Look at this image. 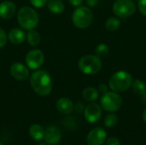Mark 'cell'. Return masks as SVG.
<instances>
[{
	"label": "cell",
	"mask_w": 146,
	"mask_h": 145,
	"mask_svg": "<svg viewBox=\"0 0 146 145\" xmlns=\"http://www.w3.org/2000/svg\"><path fill=\"white\" fill-rule=\"evenodd\" d=\"M99 3V0H86V3L89 7H96Z\"/></svg>",
	"instance_id": "cell-30"
},
{
	"label": "cell",
	"mask_w": 146,
	"mask_h": 145,
	"mask_svg": "<svg viewBox=\"0 0 146 145\" xmlns=\"http://www.w3.org/2000/svg\"><path fill=\"white\" fill-rule=\"evenodd\" d=\"M8 40V35L6 34L5 31L0 28V48H3L6 45Z\"/></svg>",
	"instance_id": "cell-25"
},
{
	"label": "cell",
	"mask_w": 146,
	"mask_h": 145,
	"mask_svg": "<svg viewBox=\"0 0 146 145\" xmlns=\"http://www.w3.org/2000/svg\"><path fill=\"white\" fill-rule=\"evenodd\" d=\"M106 145H121V141L115 137H111L106 140Z\"/></svg>",
	"instance_id": "cell-27"
},
{
	"label": "cell",
	"mask_w": 146,
	"mask_h": 145,
	"mask_svg": "<svg viewBox=\"0 0 146 145\" xmlns=\"http://www.w3.org/2000/svg\"><path fill=\"white\" fill-rule=\"evenodd\" d=\"M110 53L109 46L105 44H99L95 49V55L100 59L105 58Z\"/></svg>",
	"instance_id": "cell-22"
},
{
	"label": "cell",
	"mask_w": 146,
	"mask_h": 145,
	"mask_svg": "<svg viewBox=\"0 0 146 145\" xmlns=\"http://www.w3.org/2000/svg\"><path fill=\"white\" fill-rule=\"evenodd\" d=\"M80 70L87 75L98 73L102 68V61L96 55H86L78 62Z\"/></svg>",
	"instance_id": "cell-5"
},
{
	"label": "cell",
	"mask_w": 146,
	"mask_h": 145,
	"mask_svg": "<svg viewBox=\"0 0 146 145\" xmlns=\"http://www.w3.org/2000/svg\"><path fill=\"white\" fill-rule=\"evenodd\" d=\"M68 3L74 7H79L82 4L83 0H68Z\"/></svg>",
	"instance_id": "cell-29"
},
{
	"label": "cell",
	"mask_w": 146,
	"mask_h": 145,
	"mask_svg": "<svg viewBox=\"0 0 146 145\" xmlns=\"http://www.w3.org/2000/svg\"><path fill=\"white\" fill-rule=\"evenodd\" d=\"M29 78L31 87L36 94L41 97H46L50 94L52 91V79L47 71L42 69L34 70Z\"/></svg>",
	"instance_id": "cell-1"
},
{
	"label": "cell",
	"mask_w": 146,
	"mask_h": 145,
	"mask_svg": "<svg viewBox=\"0 0 146 145\" xmlns=\"http://www.w3.org/2000/svg\"><path fill=\"white\" fill-rule=\"evenodd\" d=\"M121 26V21L116 17H110L105 22V26L109 31H116Z\"/></svg>",
	"instance_id": "cell-21"
},
{
	"label": "cell",
	"mask_w": 146,
	"mask_h": 145,
	"mask_svg": "<svg viewBox=\"0 0 146 145\" xmlns=\"http://www.w3.org/2000/svg\"><path fill=\"white\" fill-rule=\"evenodd\" d=\"M27 38V33L23 29L15 27L12 28L8 33V40L14 44H22Z\"/></svg>",
	"instance_id": "cell-14"
},
{
	"label": "cell",
	"mask_w": 146,
	"mask_h": 145,
	"mask_svg": "<svg viewBox=\"0 0 146 145\" xmlns=\"http://www.w3.org/2000/svg\"><path fill=\"white\" fill-rule=\"evenodd\" d=\"M30 3L33 5V7L40 9L47 5L48 0H30Z\"/></svg>",
	"instance_id": "cell-24"
},
{
	"label": "cell",
	"mask_w": 146,
	"mask_h": 145,
	"mask_svg": "<svg viewBox=\"0 0 146 145\" xmlns=\"http://www.w3.org/2000/svg\"><path fill=\"white\" fill-rule=\"evenodd\" d=\"M0 145H3V144H1V143H0Z\"/></svg>",
	"instance_id": "cell-35"
},
{
	"label": "cell",
	"mask_w": 146,
	"mask_h": 145,
	"mask_svg": "<svg viewBox=\"0 0 146 145\" xmlns=\"http://www.w3.org/2000/svg\"><path fill=\"white\" fill-rule=\"evenodd\" d=\"M118 116L114 114V113H110L108 115H106V117L104 118V126L108 128H112L114 126H115L118 123Z\"/></svg>",
	"instance_id": "cell-23"
},
{
	"label": "cell",
	"mask_w": 146,
	"mask_h": 145,
	"mask_svg": "<svg viewBox=\"0 0 146 145\" xmlns=\"http://www.w3.org/2000/svg\"><path fill=\"white\" fill-rule=\"evenodd\" d=\"M136 8V3L133 0H115L113 3L112 10L116 16L126 19L135 13Z\"/></svg>",
	"instance_id": "cell-7"
},
{
	"label": "cell",
	"mask_w": 146,
	"mask_h": 145,
	"mask_svg": "<svg viewBox=\"0 0 146 145\" xmlns=\"http://www.w3.org/2000/svg\"><path fill=\"white\" fill-rule=\"evenodd\" d=\"M44 61V53L38 49H33L28 51L25 57L26 65L29 69L37 70L41 68Z\"/></svg>",
	"instance_id": "cell-8"
},
{
	"label": "cell",
	"mask_w": 146,
	"mask_h": 145,
	"mask_svg": "<svg viewBox=\"0 0 146 145\" xmlns=\"http://www.w3.org/2000/svg\"><path fill=\"white\" fill-rule=\"evenodd\" d=\"M16 11L15 4L9 1V0H4L0 3V18L3 20H9L11 19Z\"/></svg>",
	"instance_id": "cell-13"
},
{
	"label": "cell",
	"mask_w": 146,
	"mask_h": 145,
	"mask_svg": "<svg viewBox=\"0 0 146 145\" xmlns=\"http://www.w3.org/2000/svg\"><path fill=\"white\" fill-rule=\"evenodd\" d=\"M141 97H142V103L146 106V92Z\"/></svg>",
	"instance_id": "cell-32"
},
{
	"label": "cell",
	"mask_w": 146,
	"mask_h": 145,
	"mask_svg": "<svg viewBox=\"0 0 146 145\" xmlns=\"http://www.w3.org/2000/svg\"><path fill=\"white\" fill-rule=\"evenodd\" d=\"M75 109H76L77 112H79V113H80L82 110H84L85 109H84V104H83V103H81V102L78 103L77 105H76V107H75Z\"/></svg>",
	"instance_id": "cell-31"
},
{
	"label": "cell",
	"mask_w": 146,
	"mask_h": 145,
	"mask_svg": "<svg viewBox=\"0 0 146 145\" xmlns=\"http://www.w3.org/2000/svg\"><path fill=\"white\" fill-rule=\"evenodd\" d=\"M132 89L133 93L138 97H142L146 92V85L144 81L140 79H136L132 84Z\"/></svg>",
	"instance_id": "cell-20"
},
{
	"label": "cell",
	"mask_w": 146,
	"mask_h": 145,
	"mask_svg": "<svg viewBox=\"0 0 146 145\" xmlns=\"http://www.w3.org/2000/svg\"><path fill=\"white\" fill-rule=\"evenodd\" d=\"M17 21L22 29L29 31L35 29L38 24L39 17L33 8L23 6L17 12Z\"/></svg>",
	"instance_id": "cell-2"
},
{
	"label": "cell",
	"mask_w": 146,
	"mask_h": 145,
	"mask_svg": "<svg viewBox=\"0 0 146 145\" xmlns=\"http://www.w3.org/2000/svg\"><path fill=\"white\" fill-rule=\"evenodd\" d=\"M9 72L11 76L17 80H26L30 77L29 68L27 65L21 62H15L10 66Z\"/></svg>",
	"instance_id": "cell-11"
},
{
	"label": "cell",
	"mask_w": 146,
	"mask_h": 145,
	"mask_svg": "<svg viewBox=\"0 0 146 145\" xmlns=\"http://www.w3.org/2000/svg\"><path fill=\"white\" fill-rule=\"evenodd\" d=\"M26 39L31 46H37L41 42V36L38 31H36L35 29H32L29 30L27 33Z\"/></svg>",
	"instance_id": "cell-19"
},
{
	"label": "cell",
	"mask_w": 146,
	"mask_h": 145,
	"mask_svg": "<svg viewBox=\"0 0 146 145\" xmlns=\"http://www.w3.org/2000/svg\"><path fill=\"white\" fill-rule=\"evenodd\" d=\"M83 98L87 102H94L99 97V91L95 87H87L82 92Z\"/></svg>",
	"instance_id": "cell-18"
},
{
	"label": "cell",
	"mask_w": 146,
	"mask_h": 145,
	"mask_svg": "<svg viewBox=\"0 0 146 145\" xmlns=\"http://www.w3.org/2000/svg\"><path fill=\"white\" fill-rule=\"evenodd\" d=\"M47 7L50 12L55 15H60L65 9L64 3L62 0H48Z\"/></svg>",
	"instance_id": "cell-16"
},
{
	"label": "cell",
	"mask_w": 146,
	"mask_h": 145,
	"mask_svg": "<svg viewBox=\"0 0 146 145\" xmlns=\"http://www.w3.org/2000/svg\"><path fill=\"white\" fill-rule=\"evenodd\" d=\"M53 145H56V144H53Z\"/></svg>",
	"instance_id": "cell-36"
},
{
	"label": "cell",
	"mask_w": 146,
	"mask_h": 145,
	"mask_svg": "<svg viewBox=\"0 0 146 145\" xmlns=\"http://www.w3.org/2000/svg\"><path fill=\"white\" fill-rule=\"evenodd\" d=\"M137 4H138L139 12L143 15L146 16V0H138Z\"/></svg>",
	"instance_id": "cell-26"
},
{
	"label": "cell",
	"mask_w": 146,
	"mask_h": 145,
	"mask_svg": "<svg viewBox=\"0 0 146 145\" xmlns=\"http://www.w3.org/2000/svg\"><path fill=\"white\" fill-rule=\"evenodd\" d=\"M44 138L48 144H56L60 142L62 138L61 131L56 126H50L45 129Z\"/></svg>",
	"instance_id": "cell-12"
},
{
	"label": "cell",
	"mask_w": 146,
	"mask_h": 145,
	"mask_svg": "<svg viewBox=\"0 0 146 145\" xmlns=\"http://www.w3.org/2000/svg\"><path fill=\"white\" fill-rule=\"evenodd\" d=\"M108 88H109V85H107L104 84V83H102V84H100V85H98V90L99 92L104 94V93H106V92L108 91Z\"/></svg>",
	"instance_id": "cell-28"
},
{
	"label": "cell",
	"mask_w": 146,
	"mask_h": 145,
	"mask_svg": "<svg viewBox=\"0 0 146 145\" xmlns=\"http://www.w3.org/2000/svg\"><path fill=\"white\" fill-rule=\"evenodd\" d=\"M84 116L86 121L91 124L98 122L102 117V107L98 103L92 102L85 108Z\"/></svg>",
	"instance_id": "cell-9"
},
{
	"label": "cell",
	"mask_w": 146,
	"mask_h": 145,
	"mask_svg": "<svg viewBox=\"0 0 146 145\" xmlns=\"http://www.w3.org/2000/svg\"><path fill=\"white\" fill-rule=\"evenodd\" d=\"M107 139V132L102 127H96L91 130L86 137L88 145H103Z\"/></svg>",
	"instance_id": "cell-10"
},
{
	"label": "cell",
	"mask_w": 146,
	"mask_h": 145,
	"mask_svg": "<svg viewBox=\"0 0 146 145\" xmlns=\"http://www.w3.org/2000/svg\"><path fill=\"white\" fill-rule=\"evenodd\" d=\"M93 21V14L90 8L79 6L74 10L72 15V22L79 29H85L91 26Z\"/></svg>",
	"instance_id": "cell-4"
},
{
	"label": "cell",
	"mask_w": 146,
	"mask_h": 145,
	"mask_svg": "<svg viewBox=\"0 0 146 145\" xmlns=\"http://www.w3.org/2000/svg\"><path fill=\"white\" fill-rule=\"evenodd\" d=\"M56 109L62 115H69L74 110V103L68 97H61L56 102Z\"/></svg>",
	"instance_id": "cell-15"
},
{
	"label": "cell",
	"mask_w": 146,
	"mask_h": 145,
	"mask_svg": "<svg viewBox=\"0 0 146 145\" xmlns=\"http://www.w3.org/2000/svg\"><path fill=\"white\" fill-rule=\"evenodd\" d=\"M133 77L127 71H118L109 79V88L115 92L120 93L127 91L133 84Z\"/></svg>",
	"instance_id": "cell-3"
},
{
	"label": "cell",
	"mask_w": 146,
	"mask_h": 145,
	"mask_svg": "<svg viewBox=\"0 0 146 145\" xmlns=\"http://www.w3.org/2000/svg\"><path fill=\"white\" fill-rule=\"evenodd\" d=\"M48 144L46 143V142H41V143H39V144L38 145H47Z\"/></svg>",
	"instance_id": "cell-34"
},
{
	"label": "cell",
	"mask_w": 146,
	"mask_h": 145,
	"mask_svg": "<svg viewBox=\"0 0 146 145\" xmlns=\"http://www.w3.org/2000/svg\"><path fill=\"white\" fill-rule=\"evenodd\" d=\"M122 105L121 97L115 91H107L100 98V106L107 112L114 113L118 111Z\"/></svg>",
	"instance_id": "cell-6"
},
{
	"label": "cell",
	"mask_w": 146,
	"mask_h": 145,
	"mask_svg": "<svg viewBox=\"0 0 146 145\" xmlns=\"http://www.w3.org/2000/svg\"><path fill=\"white\" fill-rule=\"evenodd\" d=\"M29 134L35 141H41L44 137V130L38 124H33L29 128Z\"/></svg>",
	"instance_id": "cell-17"
},
{
	"label": "cell",
	"mask_w": 146,
	"mask_h": 145,
	"mask_svg": "<svg viewBox=\"0 0 146 145\" xmlns=\"http://www.w3.org/2000/svg\"><path fill=\"white\" fill-rule=\"evenodd\" d=\"M143 120H144V122L146 124V109L143 112Z\"/></svg>",
	"instance_id": "cell-33"
}]
</instances>
